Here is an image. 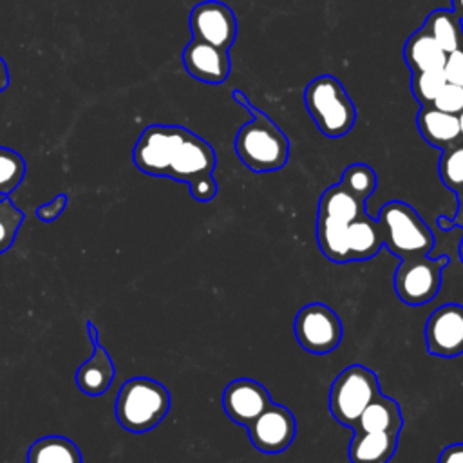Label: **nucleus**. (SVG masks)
Here are the masks:
<instances>
[{
    "instance_id": "nucleus-1",
    "label": "nucleus",
    "mask_w": 463,
    "mask_h": 463,
    "mask_svg": "<svg viewBox=\"0 0 463 463\" xmlns=\"http://www.w3.org/2000/svg\"><path fill=\"white\" fill-rule=\"evenodd\" d=\"M251 119L244 123L233 141L235 154L253 172H275L288 163L289 141L286 134L259 109H255L241 90L232 92Z\"/></svg>"
},
{
    "instance_id": "nucleus-2",
    "label": "nucleus",
    "mask_w": 463,
    "mask_h": 463,
    "mask_svg": "<svg viewBox=\"0 0 463 463\" xmlns=\"http://www.w3.org/2000/svg\"><path fill=\"white\" fill-rule=\"evenodd\" d=\"M365 213V201L353 195L342 183L326 188L318 201L317 241L322 255L333 262H349V224Z\"/></svg>"
},
{
    "instance_id": "nucleus-3",
    "label": "nucleus",
    "mask_w": 463,
    "mask_h": 463,
    "mask_svg": "<svg viewBox=\"0 0 463 463\" xmlns=\"http://www.w3.org/2000/svg\"><path fill=\"white\" fill-rule=\"evenodd\" d=\"M170 409V392L157 380L136 376L127 380L116 398L114 414L128 432H148L159 425Z\"/></svg>"
},
{
    "instance_id": "nucleus-4",
    "label": "nucleus",
    "mask_w": 463,
    "mask_h": 463,
    "mask_svg": "<svg viewBox=\"0 0 463 463\" xmlns=\"http://www.w3.org/2000/svg\"><path fill=\"white\" fill-rule=\"evenodd\" d=\"M376 222L383 246L402 260L429 255L434 248L432 230L420 213L403 201L385 203L380 208Z\"/></svg>"
},
{
    "instance_id": "nucleus-5",
    "label": "nucleus",
    "mask_w": 463,
    "mask_h": 463,
    "mask_svg": "<svg viewBox=\"0 0 463 463\" xmlns=\"http://www.w3.org/2000/svg\"><path fill=\"white\" fill-rule=\"evenodd\" d=\"M304 105L318 130L327 137L345 136L356 121V107L344 85L331 74L317 76L304 90Z\"/></svg>"
},
{
    "instance_id": "nucleus-6",
    "label": "nucleus",
    "mask_w": 463,
    "mask_h": 463,
    "mask_svg": "<svg viewBox=\"0 0 463 463\" xmlns=\"http://www.w3.org/2000/svg\"><path fill=\"white\" fill-rule=\"evenodd\" d=\"M376 394L380 389L374 371L353 364L335 378L329 391V411L338 423L351 429Z\"/></svg>"
},
{
    "instance_id": "nucleus-7",
    "label": "nucleus",
    "mask_w": 463,
    "mask_h": 463,
    "mask_svg": "<svg viewBox=\"0 0 463 463\" xmlns=\"http://www.w3.org/2000/svg\"><path fill=\"white\" fill-rule=\"evenodd\" d=\"M447 264V255L438 259H430L429 255L403 259L392 277L398 298L409 306H421L430 302L439 291L443 268Z\"/></svg>"
},
{
    "instance_id": "nucleus-8",
    "label": "nucleus",
    "mask_w": 463,
    "mask_h": 463,
    "mask_svg": "<svg viewBox=\"0 0 463 463\" xmlns=\"http://www.w3.org/2000/svg\"><path fill=\"white\" fill-rule=\"evenodd\" d=\"M217 157L208 141L181 127L179 136L172 146L165 177L186 183L188 188L195 183L213 177Z\"/></svg>"
},
{
    "instance_id": "nucleus-9",
    "label": "nucleus",
    "mask_w": 463,
    "mask_h": 463,
    "mask_svg": "<svg viewBox=\"0 0 463 463\" xmlns=\"http://www.w3.org/2000/svg\"><path fill=\"white\" fill-rule=\"evenodd\" d=\"M293 331L300 347L313 354H327L342 340V320L329 306L311 302L297 313Z\"/></svg>"
},
{
    "instance_id": "nucleus-10",
    "label": "nucleus",
    "mask_w": 463,
    "mask_h": 463,
    "mask_svg": "<svg viewBox=\"0 0 463 463\" xmlns=\"http://www.w3.org/2000/svg\"><path fill=\"white\" fill-rule=\"evenodd\" d=\"M246 429L250 441L257 450L264 454H279L293 443L297 421L288 407L271 402Z\"/></svg>"
},
{
    "instance_id": "nucleus-11",
    "label": "nucleus",
    "mask_w": 463,
    "mask_h": 463,
    "mask_svg": "<svg viewBox=\"0 0 463 463\" xmlns=\"http://www.w3.org/2000/svg\"><path fill=\"white\" fill-rule=\"evenodd\" d=\"M425 345L434 356L454 358L463 354V306L443 304L425 324Z\"/></svg>"
},
{
    "instance_id": "nucleus-12",
    "label": "nucleus",
    "mask_w": 463,
    "mask_h": 463,
    "mask_svg": "<svg viewBox=\"0 0 463 463\" xmlns=\"http://www.w3.org/2000/svg\"><path fill=\"white\" fill-rule=\"evenodd\" d=\"M190 31L192 38L228 51L237 36V20L226 4L206 0L192 9Z\"/></svg>"
},
{
    "instance_id": "nucleus-13",
    "label": "nucleus",
    "mask_w": 463,
    "mask_h": 463,
    "mask_svg": "<svg viewBox=\"0 0 463 463\" xmlns=\"http://www.w3.org/2000/svg\"><path fill=\"white\" fill-rule=\"evenodd\" d=\"M179 125H150L146 127L134 145V165L156 177H165L172 146L179 136Z\"/></svg>"
},
{
    "instance_id": "nucleus-14",
    "label": "nucleus",
    "mask_w": 463,
    "mask_h": 463,
    "mask_svg": "<svg viewBox=\"0 0 463 463\" xmlns=\"http://www.w3.org/2000/svg\"><path fill=\"white\" fill-rule=\"evenodd\" d=\"M269 403V391L251 378H237L230 382L222 392V409L226 416L244 427H248Z\"/></svg>"
},
{
    "instance_id": "nucleus-15",
    "label": "nucleus",
    "mask_w": 463,
    "mask_h": 463,
    "mask_svg": "<svg viewBox=\"0 0 463 463\" xmlns=\"http://www.w3.org/2000/svg\"><path fill=\"white\" fill-rule=\"evenodd\" d=\"M183 65L192 78L204 83H222L232 69L228 51L195 38L183 51Z\"/></svg>"
},
{
    "instance_id": "nucleus-16",
    "label": "nucleus",
    "mask_w": 463,
    "mask_h": 463,
    "mask_svg": "<svg viewBox=\"0 0 463 463\" xmlns=\"http://www.w3.org/2000/svg\"><path fill=\"white\" fill-rule=\"evenodd\" d=\"M416 123L421 137L434 148L445 150L454 143L461 141L458 116L441 112L432 105H425L420 109Z\"/></svg>"
},
{
    "instance_id": "nucleus-17",
    "label": "nucleus",
    "mask_w": 463,
    "mask_h": 463,
    "mask_svg": "<svg viewBox=\"0 0 463 463\" xmlns=\"http://www.w3.org/2000/svg\"><path fill=\"white\" fill-rule=\"evenodd\" d=\"M116 369L110 354L101 344H94L92 354L78 367L76 383L81 392L89 396H101L109 391Z\"/></svg>"
},
{
    "instance_id": "nucleus-18",
    "label": "nucleus",
    "mask_w": 463,
    "mask_h": 463,
    "mask_svg": "<svg viewBox=\"0 0 463 463\" xmlns=\"http://www.w3.org/2000/svg\"><path fill=\"white\" fill-rule=\"evenodd\" d=\"M402 427H403V416L398 402L380 392L364 409V412L360 414L356 423L351 427V430L400 434Z\"/></svg>"
},
{
    "instance_id": "nucleus-19",
    "label": "nucleus",
    "mask_w": 463,
    "mask_h": 463,
    "mask_svg": "<svg viewBox=\"0 0 463 463\" xmlns=\"http://www.w3.org/2000/svg\"><path fill=\"white\" fill-rule=\"evenodd\" d=\"M398 447L394 432H360L353 430L349 443L351 463H389Z\"/></svg>"
},
{
    "instance_id": "nucleus-20",
    "label": "nucleus",
    "mask_w": 463,
    "mask_h": 463,
    "mask_svg": "<svg viewBox=\"0 0 463 463\" xmlns=\"http://www.w3.org/2000/svg\"><path fill=\"white\" fill-rule=\"evenodd\" d=\"M447 52L425 31L412 33L403 45V60L411 72L441 71Z\"/></svg>"
},
{
    "instance_id": "nucleus-21",
    "label": "nucleus",
    "mask_w": 463,
    "mask_h": 463,
    "mask_svg": "<svg viewBox=\"0 0 463 463\" xmlns=\"http://www.w3.org/2000/svg\"><path fill=\"white\" fill-rule=\"evenodd\" d=\"M382 235L376 219L369 217V213H362L356 217L347 230V251L351 260H367L374 257L382 250Z\"/></svg>"
},
{
    "instance_id": "nucleus-22",
    "label": "nucleus",
    "mask_w": 463,
    "mask_h": 463,
    "mask_svg": "<svg viewBox=\"0 0 463 463\" xmlns=\"http://www.w3.org/2000/svg\"><path fill=\"white\" fill-rule=\"evenodd\" d=\"M461 20L452 9H434L420 27L449 54L456 49H461L463 43V27Z\"/></svg>"
},
{
    "instance_id": "nucleus-23",
    "label": "nucleus",
    "mask_w": 463,
    "mask_h": 463,
    "mask_svg": "<svg viewBox=\"0 0 463 463\" xmlns=\"http://www.w3.org/2000/svg\"><path fill=\"white\" fill-rule=\"evenodd\" d=\"M27 463H81V454L74 441L63 436H45L29 447Z\"/></svg>"
},
{
    "instance_id": "nucleus-24",
    "label": "nucleus",
    "mask_w": 463,
    "mask_h": 463,
    "mask_svg": "<svg viewBox=\"0 0 463 463\" xmlns=\"http://www.w3.org/2000/svg\"><path fill=\"white\" fill-rule=\"evenodd\" d=\"M438 174L441 183L454 194L463 190V139L441 150Z\"/></svg>"
},
{
    "instance_id": "nucleus-25",
    "label": "nucleus",
    "mask_w": 463,
    "mask_h": 463,
    "mask_svg": "<svg viewBox=\"0 0 463 463\" xmlns=\"http://www.w3.org/2000/svg\"><path fill=\"white\" fill-rule=\"evenodd\" d=\"M340 183L353 195H356L362 201H367L376 190V174L365 163H353L344 170Z\"/></svg>"
},
{
    "instance_id": "nucleus-26",
    "label": "nucleus",
    "mask_w": 463,
    "mask_h": 463,
    "mask_svg": "<svg viewBox=\"0 0 463 463\" xmlns=\"http://www.w3.org/2000/svg\"><path fill=\"white\" fill-rule=\"evenodd\" d=\"M24 175V157L7 146H0V195H9L14 192L20 186Z\"/></svg>"
},
{
    "instance_id": "nucleus-27",
    "label": "nucleus",
    "mask_w": 463,
    "mask_h": 463,
    "mask_svg": "<svg viewBox=\"0 0 463 463\" xmlns=\"http://www.w3.org/2000/svg\"><path fill=\"white\" fill-rule=\"evenodd\" d=\"M447 83L443 71H430V72H411V90L416 101L425 107L432 105L443 85Z\"/></svg>"
},
{
    "instance_id": "nucleus-28",
    "label": "nucleus",
    "mask_w": 463,
    "mask_h": 463,
    "mask_svg": "<svg viewBox=\"0 0 463 463\" xmlns=\"http://www.w3.org/2000/svg\"><path fill=\"white\" fill-rule=\"evenodd\" d=\"M22 222H24L22 210H18L7 197L0 199V253L11 248Z\"/></svg>"
},
{
    "instance_id": "nucleus-29",
    "label": "nucleus",
    "mask_w": 463,
    "mask_h": 463,
    "mask_svg": "<svg viewBox=\"0 0 463 463\" xmlns=\"http://www.w3.org/2000/svg\"><path fill=\"white\" fill-rule=\"evenodd\" d=\"M432 107H436L441 112L458 116L463 110V87L454 83H445L436 99L432 101Z\"/></svg>"
},
{
    "instance_id": "nucleus-30",
    "label": "nucleus",
    "mask_w": 463,
    "mask_h": 463,
    "mask_svg": "<svg viewBox=\"0 0 463 463\" xmlns=\"http://www.w3.org/2000/svg\"><path fill=\"white\" fill-rule=\"evenodd\" d=\"M441 71H443L447 83L463 87V49H456V51L449 52Z\"/></svg>"
},
{
    "instance_id": "nucleus-31",
    "label": "nucleus",
    "mask_w": 463,
    "mask_h": 463,
    "mask_svg": "<svg viewBox=\"0 0 463 463\" xmlns=\"http://www.w3.org/2000/svg\"><path fill=\"white\" fill-rule=\"evenodd\" d=\"M65 206H67V195H65V194H60V195H56L52 201H49V203H45V204H40V206L36 208V217H38L40 221H43V222H51V221H54L56 217L61 215V212L65 210Z\"/></svg>"
},
{
    "instance_id": "nucleus-32",
    "label": "nucleus",
    "mask_w": 463,
    "mask_h": 463,
    "mask_svg": "<svg viewBox=\"0 0 463 463\" xmlns=\"http://www.w3.org/2000/svg\"><path fill=\"white\" fill-rule=\"evenodd\" d=\"M458 195V212L452 219H447V217H438L436 222L441 230H452L454 226H461L463 228V190L456 194Z\"/></svg>"
},
{
    "instance_id": "nucleus-33",
    "label": "nucleus",
    "mask_w": 463,
    "mask_h": 463,
    "mask_svg": "<svg viewBox=\"0 0 463 463\" xmlns=\"http://www.w3.org/2000/svg\"><path fill=\"white\" fill-rule=\"evenodd\" d=\"M438 463H463V443L445 447L438 458Z\"/></svg>"
},
{
    "instance_id": "nucleus-34",
    "label": "nucleus",
    "mask_w": 463,
    "mask_h": 463,
    "mask_svg": "<svg viewBox=\"0 0 463 463\" xmlns=\"http://www.w3.org/2000/svg\"><path fill=\"white\" fill-rule=\"evenodd\" d=\"M9 85V72H7V65L5 61L0 58V92H4Z\"/></svg>"
},
{
    "instance_id": "nucleus-35",
    "label": "nucleus",
    "mask_w": 463,
    "mask_h": 463,
    "mask_svg": "<svg viewBox=\"0 0 463 463\" xmlns=\"http://www.w3.org/2000/svg\"><path fill=\"white\" fill-rule=\"evenodd\" d=\"M87 333H89V338H90L92 345H94V344H99L98 329H96V326H94V322H92V320H89V322H87Z\"/></svg>"
},
{
    "instance_id": "nucleus-36",
    "label": "nucleus",
    "mask_w": 463,
    "mask_h": 463,
    "mask_svg": "<svg viewBox=\"0 0 463 463\" xmlns=\"http://www.w3.org/2000/svg\"><path fill=\"white\" fill-rule=\"evenodd\" d=\"M450 9L458 14V18L463 22V0H450Z\"/></svg>"
},
{
    "instance_id": "nucleus-37",
    "label": "nucleus",
    "mask_w": 463,
    "mask_h": 463,
    "mask_svg": "<svg viewBox=\"0 0 463 463\" xmlns=\"http://www.w3.org/2000/svg\"><path fill=\"white\" fill-rule=\"evenodd\" d=\"M458 121H459V132H461V139H463V110L458 114Z\"/></svg>"
},
{
    "instance_id": "nucleus-38",
    "label": "nucleus",
    "mask_w": 463,
    "mask_h": 463,
    "mask_svg": "<svg viewBox=\"0 0 463 463\" xmlns=\"http://www.w3.org/2000/svg\"><path fill=\"white\" fill-rule=\"evenodd\" d=\"M459 257H461V262H463V239H461V244H459Z\"/></svg>"
},
{
    "instance_id": "nucleus-39",
    "label": "nucleus",
    "mask_w": 463,
    "mask_h": 463,
    "mask_svg": "<svg viewBox=\"0 0 463 463\" xmlns=\"http://www.w3.org/2000/svg\"><path fill=\"white\" fill-rule=\"evenodd\" d=\"M461 49H463V43H461Z\"/></svg>"
}]
</instances>
